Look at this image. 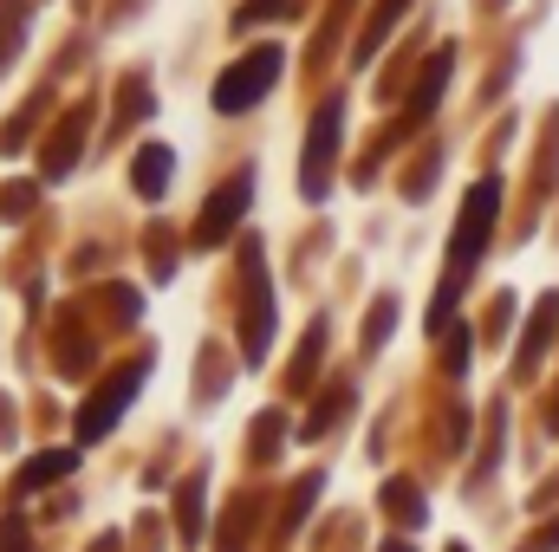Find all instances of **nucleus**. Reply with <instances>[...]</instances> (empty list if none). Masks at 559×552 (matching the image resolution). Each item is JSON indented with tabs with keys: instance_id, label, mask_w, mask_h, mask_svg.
Instances as JSON below:
<instances>
[{
	"instance_id": "f257e3e1",
	"label": "nucleus",
	"mask_w": 559,
	"mask_h": 552,
	"mask_svg": "<svg viewBox=\"0 0 559 552\" xmlns=\"http://www.w3.org/2000/svg\"><path fill=\"white\" fill-rule=\"evenodd\" d=\"M495 221H501V176H481V182L462 195V215H455V241H449V279H442V292H436V305H429V338H436V332H449V319H455V299H462V279H468V267L488 254V241H495Z\"/></svg>"
},
{
	"instance_id": "f03ea898",
	"label": "nucleus",
	"mask_w": 559,
	"mask_h": 552,
	"mask_svg": "<svg viewBox=\"0 0 559 552\" xmlns=\"http://www.w3.org/2000/svg\"><path fill=\"white\" fill-rule=\"evenodd\" d=\"M280 72H286V52H280V46H254L248 59H235V65L222 72V85H215V111H248V105H261V98L274 92Z\"/></svg>"
},
{
	"instance_id": "7ed1b4c3",
	"label": "nucleus",
	"mask_w": 559,
	"mask_h": 552,
	"mask_svg": "<svg viewBox=\"0 0 559 552\" xmlns=\"http://www.w3.org/2000/svg\"><path fill=\"white\" fill-rule=\"evenodd\" d=\"M241 274H248L241 351H248V364H261V358H267V338H274V292H267V254H261V241H241Z\"/></svg>"
},
{
	"instance_id": "20e7f679",
	"label": "nucleus",
	"mask_w": 559,
	"mask_h": 552,
	"mask_svg": "<svg viewBox=\"0 0 559 552\" xmlns=\"http://www.w3.org/2000/svg\"><path fill=\"white\" fill-rule=\"evenodd\" d=\"M338 143H345V111H338V98L312 118V137H306V169H299V189H306V202H325V189H332V163H338Z\"/></svg>"
},
{
	"instance_id": "39448f33",
	"label": "nucleus",
	"mask_w": 559,
	"mask_h": 552,
	"mask_svg": "<svg viewBox=\"0 0 559 552\" xmlns=\"http://www.w3.org/2000/svg\"><path fill=\"white\" fill-rule=\"evenodd\" d=\"M143 377H150V358H138L131 371H118V377H111V384H105V391H98V397H92V404L79 410V442H98V435H105V429H111L118 416L131 410V397H138Z\"/></svg>"
},
{
	"instance_id": "423d86ee",
	"label": "nucleus",
	"mask_w": 559,
	"mask_h": 552,
	"mask_svg": "<svg viewBox=\"0 0 559 552\" xmlns=\"http://www.w3.org/2000/svg\"><path fill=\"white\" fill-rule=\"evenodd\" d=\"M248 202H254V176H235L228 189H215V195H209V208H202V221H195V241H202V248L228 241V228L248 215Z\"/></svg>"
},
{
	"instance_id": "0eeeda50",
	"label": "nucleus",
	"mask_w": 559,
	"mask_h": 552,
	"mask_svg": "<svg viewBox=\"0 0 559 552\" xmlns=\"http://www.w3.org/2000/svg\"><path fill=\"white\" fill-rule=\"evenodd\" d=\"M72 468H79V448H46V455H33V461L13 475V494H39V488L66 481Z\"/></svg>"
},
{
	"instance_id": "6e6552de",
	"label": "nucleus",
	"mask_w": 559,
	"mask_h": 552,
	"mask_svg": "<svg viewBox=\"0 0 559 552\" xmlns=\"http://www.w3.org/2000/svg\"><path fill=\"white\" fill-rule=\"evenodd\" d=\"M169 176H176V156H169L163 143H143L138 169H131V182H138L143 202H163V195H169Z\"/></svg>"
},
{
	"instance_id": "1a4fd4ad",
	"label": "nucleus",
	"mask_w": 559,
	"mask_h": 552,
	"mask_svg": "<svg viewBox=\"0 0 559 552\" xmlns=\"http://www.w3.org/2000/svg\"><path fill=\"white\" fill-rule=\"evenodd\" d=\"M449 65H455V46H442V52H436V59L423 65V79H417V98H411V124H417L423 111H429V105L442 98V85H449Z\"/></svg>"
},
{
	"instance_id": "9d476101",
	"label": "nucleus",
	"mask_w": 559,
	"mask_h": 552,
	"mask_svg": "<svg viewBox=\"0 0 559 552\" xmlns=\"http://www.w3.org/2000/svg\"><path fill=\"white\" fill-rule=\"evenodd\" d=\"M404 7H411V0H378V7H371V20H365V39H358V65H365V59H371V52H378L391 33H397Z\"/></svg>"
},
{
	"instance_id": "9b49d317",
	"label": "nucleus",
	"mask_w": 559,
	"mask_h": 552,
	"mask_svg": "<svg viewBox=\"0 0 559 552\" xmlns=\"http://www.w3.org/2000/svg\"><path fill=\"white\" fill-rule=\"evenodd\" d=\"M59 131H66V137L52 143V156H46V176H66V169L79 163V149H85V137H79V131H85V111H72Z\"/></svg>"
},
{
	"instance_id": "f8f14e48",
	"label": "nucleus",
	"mask_w": 559,
	"mask_h": 552,
	"mask_svg": "<svg viewBox=\"0 0 559 552\" xmlns=\"http://www.w3.org/2000/svg\"><path fill=\"white\" fill-rule=\"evenodd\" d=\"M384 501H391V514H397L404 527H423V501H417V488H411V481H391V488H384Z\"/></svg>"
},
{
	"instance_id": "ddd939ff",
	"label": "nucleus",
	"mask_w": 559,
	"mask_h": 552,
	"mask_svg": "<svg viewBox=\"0 0 559 552\" xmlns=\"http://www.w3.org/2000/svg\"><path fill=\"white\" fill-rule=\"evenodd\" d=\"M391 325H397V299H384V305H371V319H365V351H378V345L391 338Z\"/></svg>"
},
{
	"instance_id": "4468645a",
	"label": "nucleus",
	"mask_w": 559,
	"mask_h": 552,
	"mask_svg": "<svg viewBox=\"0 0 559 552\" xmlns=\"http://www.w3.org/2000/svg\"><path fill=\"white\" fill-rule=\"evenodd\" d=\"M182 533H189V540L202 533V475L182 481Z\"/></svg>"
},
{
	"instance_id": "2eb2a0df",
	"label": "nucleus",
	"mask_w": 559,
	"mask_h": 552,
	"mask_svg": "<svg viewBox=\"0 0 559 552\" xmlns=\"http://www.w3.org/2000/svg\"><path fill=\"white\" fill-rule=\"evenodd\" d=\"M442 338H449V345H442V364H449V377H455V371L468 364V338H475V332H468V325H449Z\"/></svg>"
},
{
	"instance_id": "dca6fc26",
	"label": "nucleus",
	"mask_w": 559,
	"mask_h": 552,
	"mask_svg": "<svg viewBox=\"0 0 559 552\" xmlns=\"http://www.w3.org/2000/svg\"><path fill=\"white\" fill-rule=\"evenodd\" d=\"M345 410H352V397H345V391H338V397H325V404L312 410V422H306V435H325V429H332Z\"/></svg>"
},
{
	"instance_id": "f3484780",
	"label": "nucleus",
	"mask_w": 559,
	"mask_h": 552,
	"mask_svg": "<svg viewBox=\"0 0 559 552\" xmlns=\"http://www.w3.org/2000/svg\"><path fill=\"white\" fill-rule=\"evenodd\" d=\"M280 13H293V0H248L235 20H241V26H261V20H280Z\"/></svg>"
},
{
	"instance_id": "a211bd4d",
	"label": "nucleus",
	"mask_w": 559,
	"mask_h": 552,
	"mask_svg": "<svg viewBox=\"0 0 559 552\" xmlns=\"http://www.w3.org/2000/svg\"><path fill=\"white\" fill-rule=\"evenodd\" d=\"M547 552H559V520H554V527H547Z\"/></svg>"
},
{
	"instance_id": "6ab92c4d",
	"label": "nucleus",
	"mask_w": 559,
	"mask_h": 552,
	"mask_svg": "<svg viewBox=\"0 0 559 552\" xmlns=\"http://www.w3.org/2000/svg\"><path fill=\"white\" fill-rule=\"evenodd\" d=\"M391 552H411V547H404V540H391Z\"/></svg>"
}]
</instances>
